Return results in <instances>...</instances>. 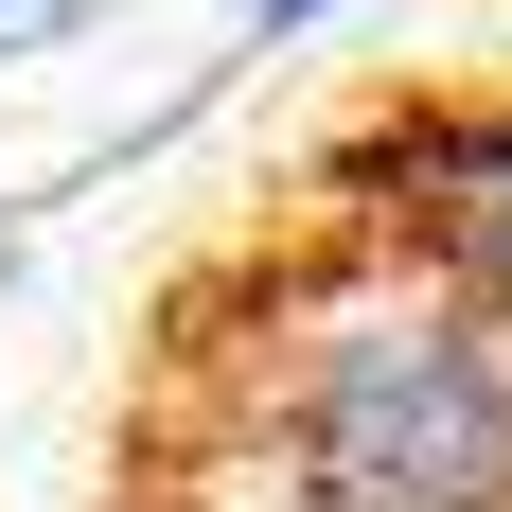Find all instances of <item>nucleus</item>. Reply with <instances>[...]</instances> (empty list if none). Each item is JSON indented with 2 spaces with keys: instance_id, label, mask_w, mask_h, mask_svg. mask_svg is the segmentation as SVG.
<instances>
[{
  "instance_id": "obj_2",
  "label": "nucleus",
  "mask_w": 512,
  "mask_h": 512,
  "mask_svg": "<svg viewBox=\"0 0 512 512\" xmlns=\"http://www.w3.org/2000/svg\"><path fill=\"white\" fill-rule=\"evenodd\" d=\"M265 18H318V0H265Z\"/></svg>"
},
{
  "instance_id": "obj_1",
  "label": "nucleus",
  "mask_w": 512,
  "mask_h": 512,
  "mask_svg": "<svg viewBox=\"0 0 512 512\" xmlns=\"http://www.w3.org/2000/svg\"><path fill=\"white\" fill-rule=\"evenodd\" d=\"M0 18H71V0H0Z\"/></svg>"
}]
</instances>
